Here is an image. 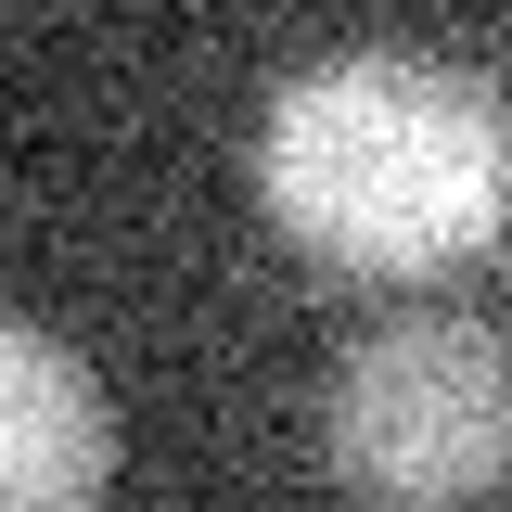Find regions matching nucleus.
I'll return each mask as SVG.
<instances>
[{
    "instance_id": "obj_3",
    "label": "nucleus",
    "mask_w": 512,
    "mask_h": 512,
    "mask_svg": "<svg viewBox=\"0 0 512 512\" xmlns=\"http://www.w3.org/2000/svg\"><path fill=\"white\" fill-rule=\"evenodd\" d=\"M103 487H116L103 372L39 320H0V512H103Z\"/></svg>"
},
{
    "instance_id": "obj_2",
    "label": "nucleus",
    "mask_w": 512,
    "mask_h": 512,
    "mask_svg": "<svg viewBox=\"0 0 512 512\" xmlns=\"http://www.w3.org/2000/svg\"><path fill=\"white\" fill-rule=\"evenodd\" d=\"M320 448L372 512H461L512 474V346L461 308L372 320L320 384Z\"/></svg>"
},
{
    "instance_id": "obj_1",
    "label": "nucleus",
    "mask_w": 512,
    "mask_h": 512,
    "mask_svg": "<svg viewBox=\"0 0 512 512\" xmlns=\"http://www.w3.org/2000/svg\"><path fill=\"white\" fill-rule=\"evenodd\" d=\"M269 231L346 282H436L512 218V116L474 64L436 52H320L256 116Z\"/></svg>"
}]
</instances>
